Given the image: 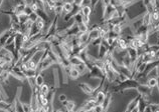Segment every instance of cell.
Wrapping results in <instances>:
<instances>
[{"instance_id":"obj_14","label":"cell","mask_w":159,"mask_h":112,"mask_svg":"<svg viewBox=\"0 0 159 112\" xmlns=\"http://www.w3.org/2000/svg\"><path fill=\"white\" fill-rule=\"evenodd\" d=\"M78 28H79V32L80 33H85V32H89V25L86 23H80L78 24Z\"/></svg>"},{"instance_id":"obj_12","label":"cell","mask_w":159,"mask_h":112,"mask_svg":"<svg viewBox=\"0 0 159 112\" xmlns=\"http://www.w3.org/2000/svg\"><path fill=\"white\" fill-rule=\"evenodd\" d=\"M63 105L68 111H75V108H76V103L73 100H67Z\"/></svg>"},{"instance_id":"obj_13","label":"cell","mask_w":159,"mask_h":112,"mask_svg":"<svg viewBox=\"0 0 159 112\" xmlns=\"http://www.w3.org/2000/svg\"><path fill=\"white\" fill-rule=\"evenodd\" d=\"M34 83H35V85L38 86V87H40L43 83H45V79H43V76L40 73H37L36 76L34 77Z\"/></svg>"},{"instance_id":"obj_5","label":"cell","mask_w":159,"mask_h":112,"mask_svg":"<svg viewBox=\"0 0 159 112\" xmlns=\"http://www.w3.org/2000/svg\"><path fill=\"white\" fill-rule=\"evenodd\" d=\"M67 73H68V75L70 76V78H71V79H78L81 76L80 71L78 70L76 67H74V66H71L70 68V70L67 71Z\"/></svg>"},{"instance_id":"obj_10","label":"cell","mask_w":159,"mask_h":112,"mask_svg":"<svg viewBox=\"0 0 159 112\" xmlns=\"http://www.w3.org/2000/svg\"><path fill=\"white\" fill-rule=\"evenodd\" d=\"M51 87H49L48 84H46V83H43L41 86L39 87V94H41V95H45L46 96L49 93V91H51Z\"/></svg>"},{"instance_id":"obj_17","label":"cell","mask_w":159,"mask_h":112,"mask_svg":"<svg viewBox=\"0 0 159 112\" xmlns=\"http://www.w3.org/2000/svg\"><path fill=\"white\" fill-rule=\"evenodd\" d=\"M67 100H68V98H67V95L65 94H61L60 96H58V101H60L61 103L64 104Z\"/></svg>"},{"instance_id":"obj_19","label":"cell","mask_w":159,"mask_h":112,"mask_svg":"<svg viewBox=\"0 0 159 112\" xmlns=\"http://www.w3.org/2000/svg\"><path fill=\"white\" fill-rule=\"evenodd\" d=\"M75 112H87V111L84 109L83 107H80V108H78L77 110H75Z\"/></svg>"},{"instance_id":"obj_11","label":"cell","mask_w":159,"mask_h":112,"mask_svg":"<svg viewBox=\"0 0 159 112\" xmlns=\"http://www.w3.org/2000/svg\"><path fill=\"white\" fill-rule=\"evenodd\" d=\"M158 78H147V82H146V85H147L150 89H153L155 87L158 86Z\"/></svg>"},{"instance_id":"obj_16","label":"cell","mask_w":159,"mask_h":112,"mask_svg":"<svg viewBox=\"0 0 159 112\" xmlns=\"http://www.w3.org/2000/svg\"><path fill=\"white\" fill-rule=\"evenodd\" d=\"M28 18H29L30 21H32V22L34 23L37 20V18H38V15H37L36 12H32V13L28 16Z\"/></svg>"},{"instance_id":"obj_4","label":"cell","mask_w":159,"mask_h":112,"mask_svg":"<svg viewBox=\"0 0 159 112\" xmlns=\"http://www.w3.org/2000/svg\"><path fill=\"white\" fill-rule=\"evenodd\" d=\"M34 26L37 29L38 32H43L45 29V21L42 19V18L38 17L37 18V20L34 22Z\"/></svg>"},{"instance_id":"obj_7","label":"cell","mask_w":159,"mask_h":112,"mask_svg":"<svg viewBox=\"0 0 159 112\" xmlns=\"http://www.w3.org/2000/svg\"><path fill=\"white\" fill-rule=\"evenodd\" d=\"M123 29H124V26L122 25V24H120V23H116V24H114V25L112 26L111 31H112V32H113V33L116 34V35L120 36L121 34L123 33Z\"/></svg>"},{"instance_id":"obj_1","label":"cell","mask_w":159,"mask_h":112,"mask_svg":"<svg viewBox=\"0 0 159 112\" xmlns=\"http://www.w3.org/2000/svg\"><path fill=\"white\" fill-rule=\"evenodd\" d=\"M96 99L94 96H92V97H90L88 100H87L85 103L83 104V108L85 109L87 112L88 111H92L93 109H94V107L96 106Z\"/></svg>"},{"instance_id":"obj_3","label":"cell","mask_w":159,"mask_h":112,"mask_svg":"<svg viewBox=\"0 0 159 112\" xmlns=\"http://www.w3.org/2000/svg\"><path fill=\"white\" fill-rule=\"evenodd\" d=\"M79 86H80V88L82 89V91L85 93V94L92 95L93 93L95 92V88H94V87L90 86L89 84H87V83H81Z\"/></svg>"},{"instance_id":"obj_9","label":"cell","mask_w":159,"mask_h":112,"mask_svg":"<svg viewBox=\"0 0 159 112\" xmlns=\"http://www.w3.org/2000/svg\"><path fill=\"white\" fill-rule=\"evenodd\" d=\"M24 65L26 66V69L30 70H37V67H38V64L34 60H32V59H29L26 62H24Z\"/></svg>"},{"instance_id":"obj_2","label":"cell","mask_w":159,"mask_h":112,"mask_svg":"<svg viewBox=\"0 0 159 112\" xmlns=\"http://www.w3.org/2000/svg\"><path fill=\"white\" fill-rule=\"evenodd\" d=\"M75 8V4L71 1H65L63 4V9H64V14L63 15H68L73 12Z\"/></svg>"},{"instance_id":"obj_6","label":"cell","mask_w":159,"mask_h":112,"mask_svg":"<svg viewBox=\"0 0 159 112\" xmlns=\"http://www.w3.org/2000/svg\"><path fill=\"white\" fill-rule=\"evenodd\" d=\"M96 99V103L97 104H103V102L105 100L106 97V92L103 91V90H100L96 93V96H94Z\"/></svg>"},{"instance_id":"obj_18","label":"cell","mask_w":159,"mask_h":112,"mask_svg":"<svg viewBox=\"0 0 159 112\" xmlns=\"http://www.w3.org/2000/svg\"><path fill=\"white\" fill-rule=\"evenodd\" d=\"M71 2H73L75 5H77V6H80V7H82V5H83V2H84V0H71Z\"/></svg>"},{"instance_id":"obj_8","label":"cell","mask_w":159,"mask_h":112,"mask_svg":"<svg viewBox=\"0 0 159 112\" xmlns=\"http://www.w3.org/2000/svg\"><path fill=\"white\" fill-rule=\"evenodd\" d=\"M92 10H93V7L91 5H85L81 7V13L85 17H90V15L92 13Z\"/></svg>"},{"instance_id":"obj_15","label":"cell","mask_w":159,"mask_h":112,"mask_svg":"<svg viewBox=\"0 0 159 112\" xmlns=\"http://www.w3.org/2000/svg\"><path fill=\"white\" fill-rule=\"evenodd\" d=\"M93 112H106V111L102 104H96V106L93 109Z\"/></svg>"}]
</instances>
